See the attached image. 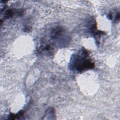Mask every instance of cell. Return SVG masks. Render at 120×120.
Masks as SVG:
<instances>
[{"label": "cell", "mask_w": 120, "mask_h": 120, "mask_svg": "<svg viewBox=\"0 0 120 120\" xmlns=\"http://www.w3.org/2000/svg\"><path fill=\"white\" fill-rule=\"evenodd\" d=\"M89 53L85 49L72 57L71 68L78 72H82L94 67V63L89 58Z\"/></svg>", "instance_id": "6da1fadb"}]
</instances>
